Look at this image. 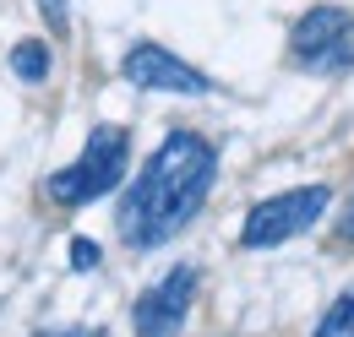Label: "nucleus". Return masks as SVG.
<instances>
[{
	"mask_svg": "<svg viewBox=\"0 0 354 337\" xmlns=\"http://www.w3.org/2000/svg\"><path fill=\"white\" fill-rule=\"evenodd\" d=\"M213 174H218V153L202 136H191V131L164 136V147L147 158V168L131 180V191L120 202V240L136 251L175 240L202 212L207 191H213Z\"/></svg>",
	"mask_w": 354,
	"mask_h": 337,
	"instance_id": "f257e3e1",
	"label": "nucleus"
},
{
	"mask_svg": "<svg viewBox=\"0 0 354 337\" xmlns=\"http://www.w3.org/2000/svg\"><path fill=\"white\" fill-rule=\"evenodd\" d=\"M126 158H131V136H126L120 126H98V131L88 136V147H82L71 164H66L55 180H49V196H55L60 207L98 202L104 191H115V185H120Z\"/></svg>",
	"mask_w": 354,
	"mask_h": 337,
	"instance_id": "f03ea898",
	"label": "nucleus"
},
{
	"mask_svg": "<svg viewBox=\"0 0 354 337\" xmlns=\"http://www.w3.org/2000/svg\"><path fill=\"white\" fill-rule=\"evenodd\" d=\"M327 185H300V191H283V196H267L251 207L245 218V229H240V245H251V251H267V245H283V240H295V234H306L310 223L327 212Z\"/></svg>",
	"mask_w": 354,
	"mask_h": 337,
	"instance_id": "7ed1b4c3",
	"label": "nucleus"
},
{
	"mask_svg": "<svg viewBox=\"0 0 354 337\" xmlns=\"http://www.w3.org/2000/svg\"><path fill=\"white\" fill-rule=\"evenodd\" d=\"M289 49L306 71H349L354 66V11L338 6H316L295 22Z\"/></svg>",
	"mask_w": 354,
	"mask_h": 337,
	"instance_id": "20e7f679",
	"label": "nucleus"
},
{
	"mask_svg": "<svg viewBox=\"0 0 354 337\" xmlns=\"http://www.w3.org/2000/svg\"><path fill=\"white\" fill-rule=\"evenodd\" d=\"M196 299V267H175L164 283H153L136 299V337H175Z\"/></svg>",
	"mask_w": 354,
	"mask_h": 337,
	"instance_id": "39448f33",
	"label": "nucleus"
},
{
	"mask_svg": "<svg viewBox=\"0 0 354 337\" xmlns=\"http://www.w3.org/2000/svg\"><path fill=\"white\" fill-rule=\"evenodd\" d=\"M120 71H126L131 87H147V93H207V87H213L196 66H185L164 44H136Z\"/></svg>",
	"mask_w": 354,
	"mask_h": 337,
	"instance_id": "423d86ee",
	"label": "nucleus"
},
{
	"mask_svg": "<svg viewBox=\"0 0 354 337\" xmlns=\"http://www.w3.org/2000/svg\"><path fill=\"white\" fill-rule=\"evenodd\" d=\"M11 71H17L22 82H39L49 71V49L44 44H17V49H11Z\"/></svg>",
	"mask_w": 354,
	"mask_h": 337,
	"instance_id": "0eeeda50",
	"label": "nucleus"
},
{
	"mask_svg": "<svg viewBox=\"0 0 354 337\" xmlns=\"http://www.w3.org/2000/svg\"><path fill=\"white\" fill-rule=\"evenodd\" d=\"M316 337H354V294H338V305L316 321Z\"/></svg>",
	"mask_w": 354,
	"mask_h": 337,
	"instance_id": "6e6552de",
	"label": "nucleus"
},
{
	"mask_svg": "<svg viewBox=\"0 0 354 337\" xmlns=\"http://www.w3.org/2000/svg\"><path fill=\"white\" fill-rule=\"evenodd\" d=\"M71 267H82V272L98 267V245H93V240H77V245H71Z\"/></svg>",
	"mask_w": 354,
	"mask_h": 337,
	"instance_id": "1a4fd4ad",
	"label": "nucleus"
},
{
	"mask_svg": "<svg viewBox=\"0 0 354 337\" xmlns=\"http://www.w3.org/2000/svg\"><path fill=\"white\" fill-rule=\"evenodd\" d=\"M39 11H44L49 28H60V33H66V0H39Z\"/></svg>",
	"mask_w": 354,
	"mask_h": 337,
	"instance_id": "9d476101",
	"label": "nucleus"
},
{
	"mask_svg": "<svg viewBox=\"0 0 354 337\" xmlns=\"http://www.w3.org/2000/svg\"><path fill=\"white\" fill-rule=\"evenodd\" d=\"M39 337H104V332H93V327H66V332H39Z\"/></svg>",
	"mask_w": 354,
	"mask_h": 337,
	"instance_id": "9b49d317",
	"label": "nucleus"
},
{
	"mask_svg": "<svg viewBox=\"0 0 354 337\" xmlns=\"http://www.w3.org/2000/svg\"><path fill=\"white\" fill-rule=\"evenodd\" d=\"M338 234H344V240H354V207H349V218L338 223Z\"/></svg>",
	"mask_w": 354,
	"mask_h": 337,
	"instance_id": "f8f14e48",
	"label": "nucleus"
}]
</instances>
